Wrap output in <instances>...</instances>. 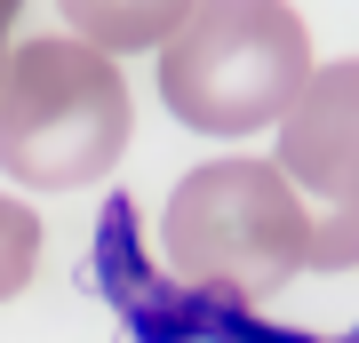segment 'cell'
Wrapping results in <instances>:
<instances>
[{
	"label": "cell",
	"mask_w": 359,
	"mask_h": 343,
	"mask_svg": "<svg viewBox=\"0 0 359 343\" xmlns=\"http://www.w3.org/2000/svg\"><path fill=\"white\" fill-rule=\"evenodd\" d=\"M311 208L271 160H208L168 191L160 248L176 280L216 295H271L311 271Z\"/></svg>",
	"instance_id": "3"
},
{
	"label": "cell",
	"mask_w": 359,
	"mask_h": 343,
	"mask_svg": "<svg viewBox=\"0 0 359 343\" xmlns=\"http://www.w3.org/2000/svg\"><path fill=\"white\" fill-rule=\"evenodd\" d=\"M351 88H359V72L344 56L311 64V80L295 88V104L271 120L280 128L271 168H280L304 200H327V208H351Z\"/></svg>",
	"instance_id": "4"
},
{
	"label": "cell",
	"mask_w": 359,
	"mask_h": 343,
	"mask_svg": "<svg viewBox=\"0 0 359 343\" xmlns=\"http://www.w3.org/2000/svg\"><path fill=\"white\" fill-rule=\"evenodd\" d=\"M0 16H16V0H0Z\"/></svg>",
	"instance_id": "9"
},
{
	"label": "cell",
	"mask_w": 359,
	"mask_h": 343,
	"mask_svg": "<svg viewBox=\"0 0 359 343\" xmlns=\"http://www.w3.org/2000/svg\"><path fill=\"white\" fill-rule=\"evenodd\" d=\"M311 80V25L287 0H192L160 40V96L200 136H256Z\"/></svg>",
	"instance_id": "2"
},
{
	"label": "cell",
	"mask_w": 359,
	"mask_h": 343,
	"mask_svg": "<svg viewBox=\"0 0 359 343\" xmlns=\"http://www.w3.org/2000/svg\"><path fill=\"white\" fill-rule=\"evenodd\" d=\"M32 271H40V216L0 191V304H16L32 288Z\"/></svg>",
	"instance_id": "6"
},
{
	"label": "cell",
	"mask_w": 359,
	"mask_h": 343,
	"mask_svg": "<svg viewBox=\"0 0 359 343\" xmlns=\"http://www.w3.org/2000/svg\"><path fill=\"white\" fill-rule=\"evenodd\" d=\"M192 0H56V16L72 25V40H88L96 56H136V48H160L168 32L184 25Z\"/></svg>",
	"instance_id": "5"
},
{
	"label": "cell",
	"mask_w": 359,
	"mask_h": 343,
	"mask_svg": "<svg viewBox=\"0 0 359 343\" xmlns=\"http://www.w3.org/2000/svg\"><path fill=\"white\" fill-rule=\"evenodd\" d=\"M0 56H8V16H0Z\"/></svg>",
	"instance_id": "8"
},
{
	"label": "cell",
	"mask_w": 359,
	"mask_h": 343,
	"mask_svg": "<svg viewBox=\"0 0 359 343\" xmlns=\"http://www.w3.org/2000/svg\"><path fill=\"white\" fill-rule=\"evenodd\" d=\"M351 255V208H327V224H311V264H344Z\"/></svg>",
	"instance_id": "7"
},
{
	"label": "cell",
	"mask_w": 359,
	"mask_h": 343,
	"mask_svg": "<svg viewBox=\"0 0 359 343\" xmlns=\"http://www.w3.org/2000/svg\"><path fill=\"white\" fill-rule=\"evenodd\" d=\"M136 128V96L112 56L48 32L0 56V168L32 191H80L112 176Z\"/></svg>",
	"instance_id": "1"
}]
</instances>
